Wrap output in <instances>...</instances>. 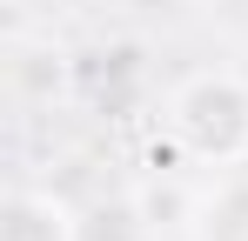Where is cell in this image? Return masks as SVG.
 <instances>
[{
	"mask_svg": "<svg viewBox=\"0 0 248 241\" xmlns=\"http://www.w3.org/2000/svg\"><path fill=\"white\" fill-rule=\"evenodd\" d=\"M161 120L181 161L215 167V174L248 167V80L235 67H202V74L174 80Z\"/></svg>",
	"mask_w": 248,
	"mask_h": 241,
	"instance_id": "obj_1",
	"label": "cell"
},
{
	"mask_svg": "<svg viewBox=\"0 0 248 241\" xmlns=\"http://www.w3.org/2000/svg\"><path fill=\"white\" fill-rule=\"evenodd\" d=\"M81 241H161V214L148 195H101L81 208Z\"/></svg>",
	"mask_w": 248,
	"mask_h": 241,
	"instance_id": "obj_4",
	"label": "cell"
},
{
	"mask_svg": "<svg viewBox=\"0 0 248 241\" xmlns=\"http://www.w3.org/2000/svg\"><path fill=\"white\" fill-rule=\"evenodd\" d=\"M161 7H188V0H161Z\"/></svg>",
	"mask_w": 248,
	"mask_h": 241,
	"instance_id": "obj_5",
	"label": "cell"
},
{
	"mask_svg": "<svg viewBox=\"0 0 248 241\" xmlns=\"http://www.w3.org/2000/svg\"><path fill=\"white\" fill-rule=\"evenodd\" d=\"M188 241H248V167L221 174L208 195H195Z\"/></svg>",
	"mask_w": 248,
	"mask_h": 241,
	"instance_id": "obj_3",
	"label": "cell"
},
{
	"mask_svg": "<svg viewBox=\"0 0 248 241\" xmlns=\"http://www.w3.org/2000/svg\"><path fill=\"white\" fill-rule=\"evenodd\" d=\"M0 241H81V208H67L47 188H7Z\"/></svg>",
	"mask_w": 248,
	"mask_h": 241,
	"instance_id": "obj_2",
	"label": "cell"
}]
</instances>
